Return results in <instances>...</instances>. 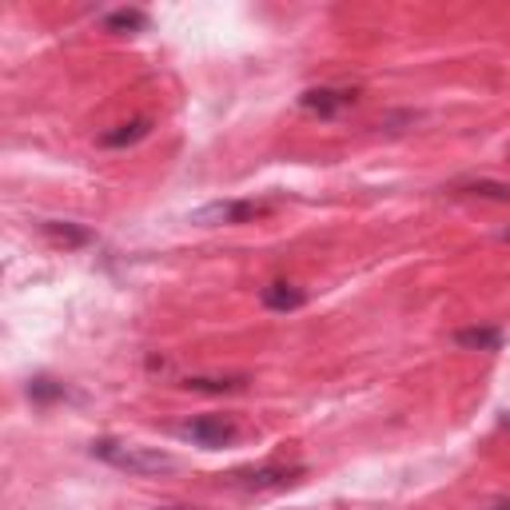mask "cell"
<instances>
[{"mask_svg":"<svg viewBox=\"0 0 510 510\" xmlns=\"http://www.w3.org/2000/svg\"><path fill=\"white\" fill-rule=\"evenodd\" d=\"M92 455H96L100 463L116 466V471H128V475H168V471H175V459L168 451H155V446H140V443L96 439L92 443Z\"/></svg>","mask_w":510,"mask_h":510,"instance_id":"6da1fadb","label":"cell"},{"mask_svg":"<svg viewBox=\"0 0 510 510\" xmlns=\"http://www.w3.org/2000/svg\"><path fill=\"white\" fill-rule=\"evenodd\" d=\"M272 212V204H259V200H220V204H204L192 212V224L200 227H224V224H247L259 220V215Z\"/></svg>","mask_w":510,"mask_h":510,"instance_id":"7a4b0ae2","label":"cell"},{"mask_svg":"<svg viewBox=\"0 0 510 510\" xmlns=\"http://www.w3.org/2000/svg\"><path fill=\"white\" fill-rule=\"evenodd\" d=\"M175 435L195 443V446H204V451H215V446H227L239 439V426H235V419H227V415H200V419L184 423Z\"/></svg>","mask_w":510,"mask_h":510,"instance_id":"3957f363","label":"cell"},{"mask_svg":"<svg viewBox=\"0 0 510 510\" xmlns=\"http://www.w3.org/2000/svg\"><path fill=\"white\" fill-rule=\"evenodd\" d=\"M304 466H284V463H267L255 466V471H235L227 483L239 486V491H287V486L299 483Z\"/></svg>","mask_w":510,"mask_h":510,"instance_id":"277c9868","label":"cell"},{"mask_svg":"<svg viewBox=\"0 0 510 510\" xmlns=\"http://www.w3.org/2000/svg\"><path fill=\"white\" fill-rule=\"evenodd\" d=\"M355 100H359L355 88H307L304 96H299V108L315 112V116H339V112L351 108Z\"/></svg>","mask_w":510,"mask_h":510,"instance_id":"5b68a950","label":"cell"},{"mask_svg":"<svg viewBox=\"0 0 510 510\" xmlns=\"http://www.w3.org/2000/svg\"><path fill=\"white\" fill-rule=\"evenodd\" d=\"M184 387L204 395H235L247 387V375H187Z\"/></svg>","mask_w":510,"mask_h":510,"instance_id":"8992f818","label":"cell"},{"mask_svg":"<svg viewBox=\"0 0 510 510\" xmlns=\"http://www.w3.org/2000/svg\"><path fill=\"white\" fill-rule=\"evenodd\" d=\"M264 307L267 311H299L307 304V291H299L295 284H284V279H275V284L264 287Z\"/></svg>","mask_w":510,"mask_h":510,"instance_id":"52a82bcc","label":"cell"},{"mask_svg":"<svg viewBox=\"0 0 510 510\" xmlns=\"http://www.w3.org/2000/svg\"><path fill=\"white\" fill-rule=\"evenodd\" d=\"M152 132L148 120H132V124H120L116 132H104L100 136V148H132V144H140L144 136Z\"/></svg>","mask_w":510,"mask_h":510,"instance_id":"ba28073f","label":"cell"},{"mask_svg":"<svg viewBox=\"0 0 510 510\" xmlns=\"http://www.w3.org/2000/svg\"><path fill=\"white\" fill-rule=\"evenodd\" d=\"M455 343H459V347H475V351H498L503 347V331L498 327H471V331H459Z\"/></svg>","mask_w":510,"mask_h":510,"instance_id":"9c48e42d","label":"cell"},{"mask_svg":"<svg viewBox=\"0 0 510 510\" xmlns=\"http://www.w3.org/2000/svg\"><path fill=\"white\" fill-rule=\"evenodd\" d=\"M148 25V16L140 13V8H116V13H108L104 16V28H108V33H140V28Z\"/></svg>","mask_w":510,"mask_h":510,"instance_id":"30bf717a","label":"cell"},{"mask_svg":"<svg viewBox=\"0 0 510 510\" xmlns=\"http://www.w3.org/2000/svg\"><path fill=\"white\" fill-rule=\"evenodd\" d=\"M45 232H48V235H56L60 244H72V247L92 244V232H88V227H76V224H68V220H48V224H45Z\"/></svg>","mask_w":510,"mask_h":510,"instance_id":"8fae6325","label":"cell"},{"mask_svg":"<svg viewBox=\"0 0 510 510\" xmlns=\"http://www.w3.org/2000/svg\"><path fill=\"white\" fill-rule=\"evenodd\" d=\"M459 192H471V195H483V200H498V204H510V184H495V180H475V184H459Z\"/></svg>","mask_w":510,"mask_h":510,"instance_id":"7c38bea8","label":"cell"},{"mask_svg":"<svg viewBox=\"0 0 510 510\" xmlns=\"http://www.w3.org/2000/svg\"><path fill=\"white\" fill-rule=\"evenodd\" d=\"M28 395H33L36 403H52V399H65L68 387L65 383H56V379H33L28 383Z\"/></svg>","mask_w":510,"mask_h":510,"instance_id":"4fadbf2b","label":"cell"},{"mask_svg":"<svg viewBox=\"0 0 510 510\" xmlns=\"http://www.w3.org/2000/svg\"><path fill=\"white\" fill-rule=\"evenodd\" d=\"M164 510H195V506H164Z\"/></svg>","mask_w":510,"mask_h":510,"instance_id":"5bb4252c","label":"cell"},{"mask_svg":"<svg viewBox=\"0 0 510 510\" xmlns=\"http://www.w3.org/2000/svg\"><path fill=\"white\" fill-rule=\"evenodd\" d=\"M495 510H510V503H503V506H495Z\"/></svg>","mask_w":510,"mask_h":510,"instance_id":"9a60e30c","label":"cell"},{"mask_svg":"<svg viewBox=\"0 0 510 510\" xmlns=\"http://www.w3.org/2000/svg\"><path fill=\"white\" fill-rule=\"evenodd\" d=\"M506 426H510V419H506Z\"/></svg>","mask_w":510,"mask_h":510,"instance_id":"2e32d148","label":"cell"}]
</instances>
